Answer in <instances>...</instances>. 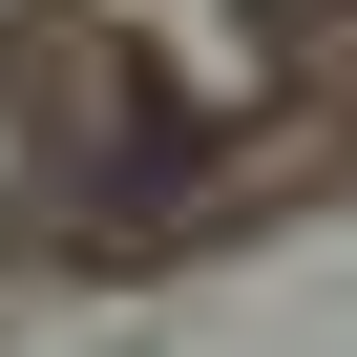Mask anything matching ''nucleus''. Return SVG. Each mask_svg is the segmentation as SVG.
Here are the masks:
<instances>
[{
	"mask_svg": "<svg viewBox=\"0 0 357 357\" xmlns=\"http://www.w3.org/2000/svg\"><path fill=\"white\" fill-rule=\"evenodd\" d=\"M294 22H336V0H252V43H294Z\"/></svg>",
	"mask_w": 357,
	"mask_h": 357,
	"instance_id": "f257e3e1",
	"label": "nucleus"
}]
</instances>
